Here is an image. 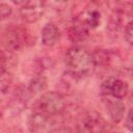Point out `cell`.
<instances>
[{"label":"cell","instance_id":"cell-1","mask_svg":"<svg viewBox=\"0 0 133 133\" xmlns=\"http://www.w3.org/2000/svg\"><path fill=\"white\" fill-rule=\"evenodd\" d=\"M64 63L66 72L78 80L89 76L95 71L91 52L78 45L68 49L64 55Z\"/></svg>","mask_w":133,"mask_h":133},{"label":"cell","instance_id":"cell-2","mask_svg":"<svg viewBox=\"0 0 133 133\" xmlns=\"http://www.w3.org/2000/svg\"><path fill=\"white\" fill-rule=\"evenodd\" d=\"M66 108L64 97L58 91H45L36 99L33 104V110L42 112L48 116H59Z\"/></svg>","mask_w":133,"mask_h":133},{"label":"cell","instance_id":"cell-3","mask_svg":"<svg viewBox=\"0 0 133 133\" xmlns=\"http://www.w3.org/2000/svg\"><path fill=\"white\" fill-rule=\"evenodd\" d=\"M26 30L21 26H11L4 31L3 42L5 47L11 52L21 51L27 44Z\"/></svg>","mask_w":133,"mask_h":133},{"label":"cell","instance_id":"cell-4","mask_svg":"<svg viewBox=\"0 0 133 133\" xmlns=\"http://www.w3.org/2000/svg\"><path fill=\"white\" fill-rule=\"evenodd\" d=\"M106 127L105 118L96 110L85 112L78 123V130L81 132H102L106 130Z\"/></svg>","mask_w":133,"mask_h":133},{"label":"cell","instance_id":"cell-5","mask_svg":"<svg viewBox=\"0 0 133 133\" xmlns=\"http://www.w3.org/2000/svg\"><path fill=\"white\" fill-rule=\"evenodd\" d=\"M100 89L102 96H112L118 99H124L128 95L129 84L123 79L108 77L102 81Z\"/></svg>","mask_w":133,"mask_h":133},{"label":"cell","instance_id":"cell-6","mask_svg":"<svg viewBox=\"0 0 133 133\" xmlns=\"http://www.w3.org/2000/svg\"><path fill=\"white\" fill-rule=\"evenodd\" d=\"M45 0H27L20 8V17L25 23H35L44 15Z\"/></svg>","mask_w":133,"mask_h":133},{"label":"cell","instance_id":"cell-7","mask_svg":"<svg viewBox=\"0 0 133 133\" xmlns=\"http://www.w3.org/2000/svg\"><path fill=\"white\" fill-rule=\"evenodd\" d=\"M102 98L110 119L114 124L121 123L126 114V106L123 102V99H118L112 96H102Z\"/></svg>","mask_w":133,"mask_h":133},{"label":"cell","instance_id":"cell-8","mask_svg":"<svg viewBox=\"0 0 133 133\" xmlns=\"http://www.w3.org/2000/svg\"><path fill=\"white\" fill-rule=\"evenodd\" d=\"M91 55L95 63V70L98 68L104 70L112 69L115 61L119 60L117 53L109 49H96Z\"/></svg>","mask_w":133,"mask_h":133},{"label":"cell","instance_id":"cell-9","mask_svg":"<svg viewBox=\"0 0 133 133\" xmlns=\"http://www.w3.org/2000/svg\"><path fill=\"white\" fill-rule=\"evenodd\" d=\"M73 19L82 24L87 30H92L100 25L101 12L98 8H85L76 15Z\"/></svg>","mask_w":133,"mask_h":133},{"label":"cell","instance_id":"cell-10","mask_svg":"<svg viewBox=\"0 0 133 133\" xmlns=\"http://www.w3.org/2000/svg\"><path fill=\"white\" fill-rule=\"evenodd\" d=\"M28 129L31 132H42L48 129L52 123V116H48L38 111H32L27 121Z\"/></svg>","mask_w":133,"mask_h":133},{"label":"cell","instance_id":"cell-11","mask_svg":"<svg viewBox=\"0 0 133 133\" xmlns=\"http://www.w3.org/2000/svg\"><path fill=\"white\" fill-rule=\"evenodd\" d=\"M59 36H60L59 29L54 23L49 22L44 25L41 33L43 45L47 47H52L57 43V41L59 39Z\"/></svg>","mask_w":133,"mask_h":133},{"label":"cell","instance_id":"cell-12","mask_svg":"<svg viewBox=\"0 0 133 133\" xmlns=\"http://www.w3.org/2000/svg\"><path fill=\"white\" fill-rule=\"evenodd\" d=\"M89 30H87L82 24H80L78 21L73 19L70 27H69V38L73 43H80L83 39L86 38L88 35Z\"/></svg>","mask_w":133,"mask_h":133},{"label":"cell","instance_id":"cell-13","mask_svg":"<svg viewBox=\"0 0 133 133\" xmlns=\"http://www.w3.org/2000/svg\"><path fill=\"white\" fill-rule=\"evenodd\" d=\"M47 87H48L47 78L42 74H37L30 80L27 90L30 95H36V94H42L43 91H45Z\"/></svg>","mask_w":133,"mask_h":133},{"label":"cell","instance_id":"cell-14","mask_svg":"<svg viewBox=\"0 0 133 133\" xmlns=\"http://www.w3.org/2000/svg\"><path fill=\"white\" fill-rule=\"evenodd\" d=\"M124 37L126 39V42L131 46L133 44V25H132V21L128 22L125 26H124Z\"/></svg>","mask_w":133,"mask_h":133},{"label":"cell","instance_id":"cell-15","mask_svg":"<svg viewBox=\"0 0 133 133\" xmlns=\"http://www.w3.org/2000/svg\"><path fill=\"white\" fill-rule=\"evenodd\" d=\"M11 12H12L11 6L5 3H0V22L7 19L11 15Z\"/></svg>","mask_w":133,"mask_h":133},{"label":"cell","instance_id":"cell-16","mask_svg":"<svg viewBox=\"0 0 133 133\" xmlns=\"http://www.w3.org/2000/svg\"><path fill=\"white\" fill-rule=\"evenodd\" d=\"M7 66H8L7 55L5 54L3 50H0V76L6 73Z\"/></svg>","mask_w":133,"mask_h":133},{"label":"cell","instance_id":"cell-17","mask_svg":"<svg viewBox=\"0 0 133 133\" xmlns=\"http://www.w3.org/2000/svg\"><path fill=\"white\" fill-rule=\"evenodd\" d=\"M132 116H133V111L132 109H129L128 113L125 114V121H124V124H125V127L130 131L132 132L133 131V121H132Z\"/></svg>","mask_w":133,"mask_h":133},{"label":"cell","instance_id":"cell-18","mask_svg":"<svg viewBox=\"0 0 133 133\" xmlns=\"http://www.w3.org/2000/svg\"><path fill=\"white\" fill-rule=\"evenodd\" d=\"M92 4H95V5H97V6H101V5H103L107 0H89Z\"/></svg>","mask_w":133,"mask_h":133},{"label":"cell","instance_id":"cell-19","mask_svg":"<svg viewBox=\"0 0 133 133\" xmlns=\"http://www.w3.org/2000/svg\"><path fill=\"white\" fill-rule=\"evenodd\" d=\"M14 4H16V5H22V4H24L27 0H10Z\"/></svg>","mask_w":133,"mask_h":133},{"label":"cell","instance_id":"cell-20","mask_svg":"<svg viewBox=\"0 0 133 133\" xmlns=\"http://www.w3.org/2000/svg\"><path fill=\"white\" fill-rule=\"evenodd\" d=\"M107 1H108V0H107ZM112 1L115 2V3H118V4H119V3H123V2H122L123 0H112Z\"/></svg>","mask_w":133,"mask_h":133}]
</instances>
